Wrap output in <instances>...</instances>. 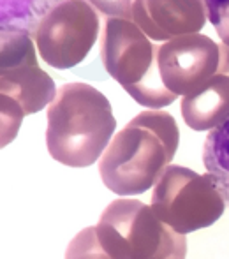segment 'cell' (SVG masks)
<instances>
[{
    "label": "cell",
    "mask_w": 229,
    "mask_h": 259,
    "mask_svg": "<svg viewBox=\"0 0 229 259\" xmlns=\"http://www.w3.org/2000/svg\"><path fill=\"white\" fill-rule=\"evenodd\" d=\"M220 74L229 76V48L224 45H220V65H219Z\"/></svg>",
    "instance_id": "15"
},
{
    "label": "cell",
    "mask_w": 229,
    "mask_h": 259,
    "mask_svg": "<svg viewBox=\"0 0 229 259\" xmlns=\"http://www.w3.org/2000/svg\"><path fill=\"white\" fill-rule=\"evenodd\" d=\"M180 133L168 111L148 109L136 115L111 140L99 160L104 185L120 196L143 194L169 167Z\"/></svg>",
    "instance_id": "1"
},
{
    "label": "cell",
    "mask_w": 229,
    "mask_h": 259,
    "mask_svg": "<svg viewBox=\"0 0 229 259\" xmlns=\"http://www.w3.org/2000/svg\"><path fill=\"white\" fill-rule=\"evenodd\" d=\"M99 35L96 7L81 0L52 2L35 30L41 58L55 69H71L83 62Z\"/></svg>",
    "instance_id": "6"
},
{
    "label": "cell",
    "mask_w": 229,
    "mask_h": 259,
    "mask_svg": "<svg viewBox=\"0 0 229 259\" xmlns=\"http://www.w3.org/2000/svg\"><path fill=\"white\" fill-rule=\"evenodd\" d=\"M185 123L194 131L217 129L229 120V76L217 72L180 104Z\"/></svg>",
    "instance_id": "10"
},
{
    "label": "cell",
    "mask_w": 229,
    "mask_h": 259,
    "mask_svg": "<svg viewBox=\"0 0 229 259\" xmlns=\"http://www.w3.org/2000/svg\"><path fill=\"white\" fill-rule=\"evenodd\" d=\"M130 20L154 41L198 34L206 23L205 2H130Z\"/></svg>",
    "instance_id": "9"
},
{
    "label": "cell",
    "mask_w": 229,
    "mask_h": 259,
    "mask_svg": "<svg viewBox=\"0 0 229 259\" xmlns=\"http://www.w3.org/2000/svg\"><path fill=\"white\" fill-rule=\"evenodd\" d=\"M116 129L106 96L86 83H65L48 108L50 155L69 167H86L104 155Z\"/></svg>",
    "instance_id": "2"
},
{
    "label": "cell",
    "mask_w": 229,
    "mask_h": 259,
    "mask_svg": "<svg viewBox=\"0 0 229 259\" xmlns=\"http://www.w3.org/2000/svg\"><path fill=\"white\" fill-rule=\"evenodd\" d=\"M224 206L212 177L184 166H169L152 192L154 213L180 235L215 224Z\"/></svg>",
    "instance_id": "5"
},
{
    "label": "cell",
    "mask_w": 229,
    "mask_h": 259,
    "mask_svg": "<svg viewBox=\"0 0 229 259\" xmlns=\"http://www.w3.org/2000/svg\"><path fill=\"white\" fill-rule=\"evenodd\" d=\"M101 58L108 74L141 106L159 109L176 99L162 83L159 46L129 18L106 16Z\"/></svg>",
    "instance_id": "3"
},
{
    "label": "cell",
    "mask_w": 229,
    "mask_h": 259,
    "mask_svg": "<svg viewBox=\"0 0 229 259\" xmlns=\"http://www.w3.org/2000/svg\"><path fill=\"white\" fill-rule=\"evenodd\" d=\"M0 37V99L18 104L25 115H34L55 101V81L39 67L32 37L14 32Z\"/></svg>",
    "instance_id": "7"
},
{
    "label": "cell",
    "mask_w": 229,
    "mask_h": 259,
    "mask_svg": "<svg viewBox=\"0 0 229 259\" xmlns=\"http://www.w3.org/2000/svg\"><path fill=\"white\" fill-rule=\"evenodd\" d=\"M203 162L219 189L224 203L229 206V120L210 131L203 147Z\"/></svg>",
    "instance_id": "11"
},
{
    "label": "cell",
    "mask_w": 229,
    "mask_h": 259,
    "mask_svg": "<svg viewBox=\"0 0 229 259\" xmlns=\"http://www.w3.org/2000/svg\"><path fill=\"white\" fill-rule=\"evenodd\" d=\"M65 259H113L103 249L96 228H85L72 238L65 250Z\"/></svg>",
    "instance_id": "13"
},
{
    "label": "cell",
    "mask_w": 229,
    "mask_h": 259,
    "mask_svg": "<svg viewBox=\"0 0 229 259\" xmlns=\"http://www.w3.org/2000/svg\"><path fill=\"white\" fill-rule=\"evenodd\" d=\"M220 46L203 34L176 37L159 46V72L174 96H189L219 72Z\"/></svg>",
    "instance_id": "8"
},
{
    "label": "cell",
    "mask_w": 229,
    "mask_h": 259,
    "mask_svg": "<svg viewBox=\"0 0 229 259\" xmlns=\"http://www.w3.org/2000/svg\"><path fill=\"white\" fill-rule=\"evenodd\" d=\"M205 9L222 45L229 48V0H224V2L210 0V2H205Z\"/></svg>",
    "instance_id": "14"
},
{
    "label": "cell",
    "mask_w": 229,
    "mask_h": 259,
    "mask_svg": "<svg viewBox=\"0 0 229 259\" xmlns=\"http://www.w3.org/2000/svg\"><path fill=\"white\" fill-rule=\"evenodd\" d=\"M52 2H6L0 4V30L25 34L34 39L35 30L41 23L42 16L50 9Z\"/></svg>",
    "instance_id": "12"
},
{
    "label": "cell",
    "mask_w": 229,
    "mask_h": 259,
    "mask_svg": "<svg viewBox=\"0 0 229 259\" xmlns=\"http://www.w3.org/2000/svg\"><path fill=\"white\" fill-rule=\"evenodd\" d=\"M97 236L113 259H185L187 240L166 226L150 206L120 198L108 205L96 226Z\"/></svg>",
    "instance_id": "4"
}]
</instances>
